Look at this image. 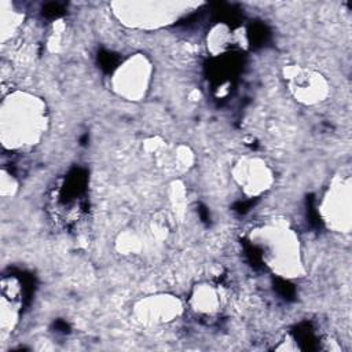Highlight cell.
Here are the masks:
<instances>
[{"label":"cell","instance_id":"1","mask_svg":"<svg viewBox=\"0 0 352 352\" xmlns=\"http://www.w3.org/2000/svg\"><path fill=\"white\" fill-rule=\"evenodd\" d=\"M43 109L34 98L23 95L10 96V100L3 102L1 131L3 142L10 147H21L32 144L43 129Z\"/></svg>","mask_w":352,"mask_h":352},{"label":"cell","instance_id":"2","mask_svg":"<svg viewBox=\"0 0 352 352\" xmlns=\"http://www.w3.org/2000/svg\"><path fill=\"white\" fill-rule=\"evenodd\" d=\"M290 87L294 95L307 103L318 100L324 89L320 76L309 72H298L297 74H293L290 77Z\"/></svg>","mask_w":352,"mask_h":352},{"label":"cell","instance_id":"3","mask_svg":"<svg viewBox=\"0 0 352 352\" xmlns=\"http://www.w3.org/2000/svg\"><path fill=\"white\" fill-rule=\"evenodd\" d=\"M248 166H243L242 172L245 176L241 177V183L245 184V190L249 192H257L265 188L270 175L265 166H261L263 164H256V162H249L246 164Z\"/></svg>","mask_w":352,"mask_h":352}]
</instances>
